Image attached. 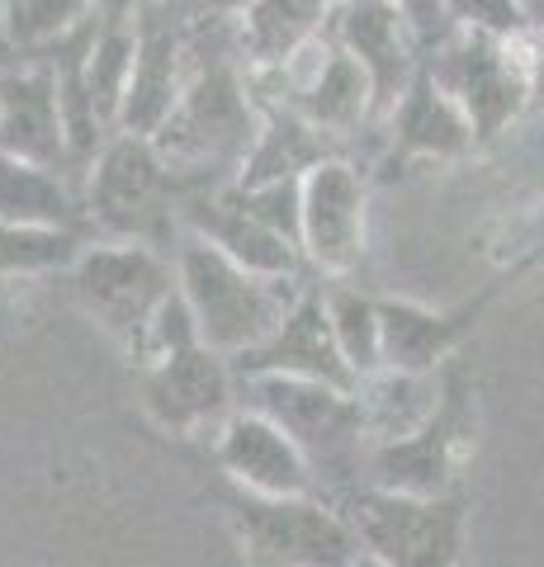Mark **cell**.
Wrapping results in <instances>:
<instances>
[{
    "label": "cell",
    "mask_w": 544,
    "mask_h": 567,
    "mask_svg": "<svg viewBox=\"0 0 544 567\" xmlns=\"http://www.w3.org/2000/svg\"><path fill=\"white\" fill-rule=\"evenodd\" d=\"M0 218L39 227V233H76L91 237V213H85L81 181L48 166H29L0 152Z\"/></svg>",
    "instance_id": "21"
},
{
    "label": "cell",
    "mask_w": 544,
    "mask_h": 567,
    "mask_svg": "<svg viewBox=\"0 0 544 567\" xmlns=\"http://www.w3.org/2000/svg\"><path fill=\"white\" fill-rule=\"evenodd\" d=\"M242 6L247 0H147V14H156V20H166L175 24L181 33H195L204 24H227V20H237Z\"/></svg>",
    "instance_id": "28"
},
{
    "label": "cell",
    "mask_w": 544,
    "mask_h": 567,
    "mask_svg": "<svg viewBox=\"0 0 544 567\" xmlns=\"http://www.w3.org/2000/svg\"><path fill=\"white\" fill-rule=\"evenodd\" d=\"M525 76H531V110H544V33L525 39Z\"/></svg>",
    "instance_id": "30"
},
{
    "label": "cell",
    "mask_w": 544,
    "mask_h": 567,
    "mask_svg": "<svg viewBox=\"0 0 544 567\" xmlns=\"http://www.w3.org/2000/svg\"><path fill=\"white\" fill-rule=\"evenodd\" d=\"M525 20H531V33H544V0H521Z\"/></svg>",
    "instance_id": "33"
},
{
    "label": "cell",
    "mask_w": 544,
    "mask_h": 567,
    "mask_svg": "<svg viewBox=\"0 0 544 567\" xmlns=\"http://www.w3.org/2000/svg\"><path fill=\"white\" fill-rule=\"evenodd\" d=\"M270 81H285V95H275V104H285L308 128H318L327 142H346L356 133L379 128L374 118V85L360 71L356 58H346L337 43L322 39V58L312 62L304 76L298 71H279Z\"/></svg>",
    "instance_id": "16"
},
{
    "label": "cell",
    "mask_w": 544,
    "mask_h": 567,
    "mask_svg": "<svg viewBox=\"0 0 544 567\" xmlns=\"http://www.w3.org/2000/svg\"><path fill=\"white\" fill-rule=\"evenodd\" d=\"M195 468L208 473V502L233 525L252 567H350L360 558L346 516L327 496H256L223 483L204 458Z\"/></svg>",
    "instance_id": "1"
},
{
    "label": "cell",
    "mask_w": 544,
    "mask_h": 567,
    "mask_svg": "<svg viewBox=\"0 0 544 567\" xmlns=\"http://www.w3.org/2000/svg\"><path fill=\"white\" fill-rule=\"evenodd\" d=\"M242 406L270 416L285 431L304 458L318 473V487L327 502H341L346 492L365 483V435L356 388L337 383H308V379H242Z\"/></svg>",
    "instance_id": "2"
},
{
    "label": "cell",
    "mask_w": 544,
    "mask_h": 567,
    "mask_svg": "<svg viewBox=\"0 0 544 567\" xmlns=\"http://www.w3.org/2000/svg\"><path fill=\"white\" fill-rule=\"evenodd\" d=\"M298 251L308 270L346 279L370 251V175L350 156H327L304 175V227Z\"/></svg>",
    "instance_id": "10"
},
{
    "label": "cell",
    "mask_w": 544,
    "mask_h": 567,
    "mask_svg": "<svg viewBox=\"0 0 544 567\" xmlns=\"http://www.w3.org/2000/svg\"><path fill=\"white\" fill-rule=\"evenodd\" d=\"M350 567H383V563H379V558H370V554H360V558L350 563Z\"/></svg>",
    "instance_id": "34"
},
{
    "label": "cell",
    "mask_w": 544,
    "mask_h": 567,
    "mask_svg": "<svg viewBox=\"0 0 544 567\" xmlns=\"http://www.w3.org/2000/svg\"><path fill=\"white\" fill-rule=\"evenodd\" d=\"M181 233L199 237L204 246H214L218 256H227L233 265H242V270H252L260 279H298L308 265L294 241L270 233V227H260L252 213H242V204L227 194V185L185 189Z\"/></svg>",
    "instance_id": "15"
},
{
    "label": "cell",
    "mask_w": 544,
    "mask_h": 567,
    "mask_svg": "<svg viewBox=\"0 0 544 567\" xmlns=\"http://www.w3.org/2000/svg\"><path fill=\"white\" fill-rule=\"evenodd\" d=\"M479 445V402H473V374L464 360L441 369V398L435 412L402 440H383L365 454V483L402 496H445L460 492L464 464Z\"/></svg>",
    "instance_id": "5"
},
{
    "label": "cell",
    "mask_w": 544,
    "mask_h": 567,
    "mask_svg": "<svg viewBox=\"0 0 544 567\" xmlns=\"http://www.w3.org/2000/svg\"><path fill=\"white\" fill-rule=\"evenodd\" d=\"M199 458L223 483L256 492V496H322L318 473H312L304 450H298L270 416L252 412V406H237V412L204 440Z\"/></svg>",
    "instance_id": "12"
},
{
    "label": "cell",
    "mask_w": 544,
    "mask_h": 567,
    "mask_svg": "<svg viewBox=\"0 0 544 567\" xmlns=\"http://www.w3.org/2000/svg\"><path fill=\"white\" fill-rule=\"evenodd\" d=\"M189 81V48L185 33L156 20V14L137 10V58L124 95V114H119V133L129 137H156L175 114Z\"/></svg>",
    "instance_id": "19"
},
{
    "label": "cell",
    "mask_w": 544,
    "mask_h": 567,
    "mask_svg": "<svg viewBox=\"0 0 544 567\" xmlns=\"http://www.w3.org/2000/svg\"><path fill=\"white\" fill-rule=\"evenodd\" d=\"M535 260L512 265V275L493 279L487 289H479L464 303L450 308H427L412 298H379V317H383V369L398 374H441L445 364H454L473 341V331L487 317V308L512 289V284L531 270Z\"/></svg>",
    "instance_id": "11"
},
{
    "label": "cell",
    "mask_w": 544,
    "mask_h": 567,
    "mask_svg": "<svg viewBox=\"0 0 544 567\" xmlns=\"http://www.w3.org/2000/svg\"><path fill=\"white\" fill-rule=\"evenodd\" d=\"M227 194H233L242 213H252L260 227H270V233L298 246V227H304V181H266V185L227 181Z\"/></svg>",
    "instance_id": "26"
},
{
    "label": "cell",
    "mask_w": 544,
    "mask_h": 567,
    "mask_svg": "<svg viewBox=\"0 0 544 567\" xmlns=\"http://www.w3.org/2000/svg\"><path fill=\"white\" fill-rule=\"evenodd\" d=\"M337 511L346 516L360 554L383 567H464L469 548V496H402L383 487L346 492Z\"/></svg>",
    "instance_id": "6"
},
{
    "label": "cell",
    "mask_w": 544,
    "mask_h": 567,
    "mask_svg": "<svg viewBox=\"0 0 544 567\" xmlns=\"http://www.w3.org/2000/svg\"><path fill=\"white\" fill-rule=\"evenodd\" d=\"M356 398H360V416H365L370 445H383V440L412 435L417 425L435 412L441 374H398V369H379L374 379H365L356 388Z\"/></svg>",
    "instance_id": "22"
},
{
    "label": "cell",
    "mask_w": 544,
    "mask_h": 567,
    "mask_svg": "<svg viewBox=\"0 0 544 567\" xmlns=\"http://www.w3.org/2000/svg\"><path fill=\"white\" fill-rule=\"evenodd\" d=\"M91 237L76 233H39L0 218V279L14 275H66Z\"/></svg>",
    "instance_id": "24"
},
{
    "label": "cell",
    "mask_w": 544,
    "mask_h": 567,
    "mask_svg": "<svg viewBox=\"0 0 544 567\" xmlns=\"http://www.w3.org/2000/svg\"><path fill=\"white\" fill-rule=\"evenodd\" d=\"M137 393H143V412L162 435L181 440V445H204L242 406V379L227 354L195 346L171 360H156L137 369Z\"/></svg>",
    "instance_id": "9"
},
{
    "label": "cell",
    "mask_w": 544,
    "mask_h": 567,
    "mask_svg": "<svg viewBox=\"0 0 544 567\" xmlns=\"http://www.w3.org/2000/svg\"><path fill=\"white\" fill-rule=\"evenodd\" d=\"M85 213H91V237L104 241H143L156 251H175L181 241V199L185 185L166 166L152 137L114 133L100 147L81 181Z\"/></svg>",
    "instance_id": "4"
},
{
    "label": "cell",
    "mask_w": 544,
    "mask_h": 567,
    "mask_svg": "<svg viewBox=\"0 0 544 567\" xmlns=\"http://www.w3.org/2000/svg\"><path fill=\"white\" fill-rule=\"evenodd\" d=\"M379 133H383V166L389 171L412 162H460V156L479 147L464 110L441 91V81L427 71V62H421L412 85L402 91V100L383 114Z\"/></svg>",
    "instance_id": "18"
},
{
    "label": "cell",
    "mask_w": 544,
    "mask_h": 567,
    "mask_svg": "<svg viewBox=\"0 0 544 567\" xmlns=\"http://www.w3.org/2000/svg\"><path fill=\"white\" fill-rule=\"evenodd\" d=\"M20 62V48H14V33H10V0H0V71Z\"/></svg>",
    "instance_id": "31"
},
{
    "label": "cell",
    "mask_w": 544,
    "mask_h": 567,
    "mask_svg": "<svg viewBox=\"0 0 544 567\" xmlns=\"http://www.w3.org/2000/svg\"><path fill=\"white\" fill-rule=\"evenodd\" d=\"M0 152L29 166H48L81 181L66 142L58 76L43 58H20L0 71Z\"/></svg>",
    "instance_id": "14"
},
{
    "label": "cell",
    "mask_w": 544,
    "mask_h": 567,
    "mask_svg": "<svg viewBox=\"0 0 544 567\" xmlns=\"http://www.w3.org/2000/svg\"><path fill=\"white\" fill-rule=\"evenodd\" d=\"M66 279H72L81 312L129 360L143 346L156 312L181 289L175 284V251H156V246H143V241H104V237L85 241V251L66 270Z\"/></svg>",
    "instance_id": "7"
},
{
    "label": "cell",
    "mask_w": 544,
    "mask_h": 567,
    "mask_svg": "<svg viewBox=\"0 0 544 567\" xmlns=\"http://www.w3.org/2000/svg\"><path fill=\"white\" fill-rule=\"evenodd\" d=\"M327 43H337L346 58H356L360 71L370 76L379 123L427 62L412 20L393 0H337V10L327 20Z\"/></svg>",
    "instance_id": "13"
},
{
    "label": "cell",
    "mask_w": 544,
    "mask_h": 567,
    "mask_svg": "<svg viewBox=\"0 0 544 567\" xmlns=\"http://www.w3.org/2000/svg\"><path fill=\"white\" fill-rule=\"evenodd\" d=\"M147 0H104V10H100V20L104 24H129L137 20V10H143Z\"/></svg>",
    "instance_id": "32"
},
{
    "label": "cell",
    "mask_w": 544,
    "mask_h": 567,
    "mask_svg": "<svg viewBox=\"0 0 544 567\" xmlns=\"http://www.w3.org/2000/svg\"><path fill=\"white\" fill-rule=\"evenodd\" d=\"M175 284L195 312L204 346L227 360L256 350L308 293L304 279H260L185 233L175 241Z\"/></svg>",
    "instance_id": "3"
},
{
    "label": "cell",
    "mask_w": 544,
    "mask_h": 567,
    "mask_svg": "<svg viewBox=\"0 0 544 567\" xmlns=\"http://www.w3.org/2000/svg\"><path fill=\"white\" fill-rule=\"evenodd\" d=\"M322 303H327V322L337 336L341 360L356 374V388L365 379H374L383 369V317H379V298L365 293L360 284L331 279L322 284Z\"/></svg>",
    "instance_id": "23"
},
{
    "label": "cell",
    "mask_w": 544,
    "mask_h": 567,
    "mask_svg": "<svg viewBox=\"0 0 544 567\" xmlns=\"http://www.w3.org/2000/svg\"><path fill=\"white\" fill-rule=\"evenodd\" d=\"M337 0H247L237 14V52L252 76H279L327 39Z\"/></svg>",
    "instance_id": "20"
},
{
    "label": "cell",
    "mask_w": 544,
    "mask_h": 567,
    "mask_svg": "<svg viewBox=\"0 0 544 567\" xmlns=\"http://www.w3.org/2000/svg\"><path fill=\"white\" fill-rule=\"evenodd\" d=\"M237 379H308V383H337V388H356V374L341 360L337 336L327 322V303H322V284L308 289L289 317L279 322L256 350L237 354L233 360Z\"/></svg>",
    "instance_id": "17"
},
{
    "label": "cell",
    "mask_w": 544,
    "mask_h": 567,
    "mask_svg": "<svg viewBox=\"0 0 544 567\" xmlns=\"http://www.w3.org/2000/svg\"><path fill=\"white\" fill-rule=\"evenodd\" d=\"M393 6L412 20L417 39H421V52H427V58H431V52L441 48V43H450V39H454V29H450L445 10H441V0H393Z\"/></svg>",
    "instance_id": "29"
},
{
    "label": "cell",
    "mask_w": 544,
    "mask_h": 567,
    "mask_svg": "<svg viewBox=\"0 0 544 567\" xmlns=\"http://www.w3.org/2000/svg\"><path fill=\"white\" fill-rule=\"evenodd\" d=\"M104 10V0H10V33L20 58L43 52L52 43L72 39L76 29L95 24Z\"/></svg>",
    "instance_id": "25"
},
{
    "label": "cell",
    "mask_w": 544,
    "mask_h": 567,
    "mask_svg": "<svg viewBox=\"0 0 544 567\" xmlns=\"http://www.w3.org/2000/svg\"><path fill=\"white\" fill-rule=\"evenodd\" d=\"M531 39V33H525ZM525 39H483L454 33L427 58V71L441 91L460 104L473 142H493L531 110V76H525Z\"/></svg>",
    "instance_id": "8"
},
{
    "label": "cell",
    "mask_w": 544,
    "mask_h": 567,
    "mask_svg": "<svg viewBox=\"0 0 544 567\" xmlns=\"http://www.w3.org/2000/svg\"><path fill=\"white\" fill-rule=\"evenodd\" d=\"M441 10L454 33H483V39H525L531 33L521 0H441Z\"/></svg>",
    "instance_id": "27"
}]
</instances>
